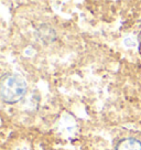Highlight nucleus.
Here are the masks:
<instances>
[{
	"label": "nucleus",
	"instance_id": "obj_1",
	"mask_svg": "<svg viewBox=\"0 0 141 150\" xmlns=\"http://www.w3.org/2000/svg\"><path fill=\"white\" fill-rule=\"evenodd\" d=\"M28 85L22 76L8 73L2 76L0 83L1 99L8 104H14L24 97Z\"/></svg>",
	"mask_w": 141,
	"mask_h": 150
},
{
	"label": "nucleus",
	"instance_id": "obj_2",
	"mask_svg": "<svg viewBox=\"0 0 141 150\" xmlns=\"http://www.w3.org/2000/svg\"><path fill=\"white\" fill-rule=\"evenodd\" d=\"M116 150H141V141L136 138H125L117 144Z\"/></svg>",
	"mask_w": 141,
	"mask_h": 150
},
{
	"label": "nucleus",
	"instance_id": "obj_3",
	"mask_svg": "<svg viewBox=\"0 0 141 150\" xmlns=\"http://www.w3.org/2000/svg\"><path fill=\"white\" fill-rule=\"evenodd\" d=\"M140 47H141V41H140Z\"/></svg>",
	"mask_w": 141,
	"mask_h": 150
}]
</instances>
